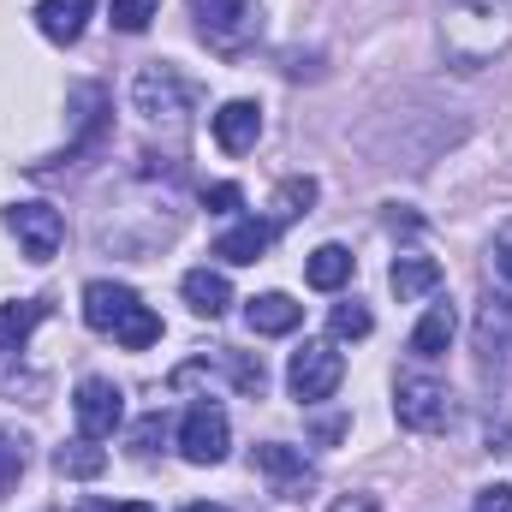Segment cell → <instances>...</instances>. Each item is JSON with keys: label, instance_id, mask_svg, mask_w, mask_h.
I'll use <instances>...</instances> for the list:
<instances>
[{"label": "cell", "instance_id": "1", "mask_svg": "<svg viewBox=\"0 0 512 512\" xmlns=\"http://www.w3.org/2000/svg\"><path fill=\"white\" fill-rule=\"evenodd\" d=\"M441 42H447V60L465 72L501 60L512 48V0H453L441 18Z\"/></svg>", "mask_w": 512, "mask_h": 512}, {"label": "cell", "instance_id": "30", "mask_svg": "<svg viewBox=\"0 0 512 512\" xmlns=\"http://www.w3.org/2000/svg\"><path fill=\"white\" fill-rule=\"evenodd\" d=\"M161 435H167V423H161V417H143V423H137V453H155Z\"/></svg>", "mask_w": 512, "mask_h": 512}, {"label": "cell", "instance_id": "21", "mask_svg": "<svg viewBox=\"0 0 512 512\" xmlns=\"http://www.w3.org/2000/svg\"><path fill=\"white\" fill-rule=\"evenodd\" d=\"M310 203H316V179H286V185H280V197H274V227H286V221L310 215Z\"/></svg>", "mask_w": 512, "mask_h": 512}, {"label": "cell", "instance_id": "8", "mask_svg": "<svg viewBox=\"0 0 512 512\" xmlns=\"http://www.w3.org/2000/svg\"><path fill=\"white\" fill-rule=\"evenodd\" d=\"M227 441H233L227 411H221L215 399H197V405L185 411V423H179V453H185L191 465H221V459H227Z\"/></svg>", "mask_w": 512, "mask_h": 512}, {"label": "cell", "instance_id": "17", "mask_svg": "<svg viewBox=\"0 0 512 512\" xmlns=\"http://www.w3.org/2000/svg\"><path fill=\"white\" fill-rule=\"evenodd\" d=\"M387 286L399 292V304H411V298H423V292L441 286V262H435V256H399V262L387 268Z\"/></svg>", "mask_w": 512, "mask_h": 512}, {"label": "cell", "instance_id": "9", "mask_svg": "<svg viewBox=\"0 0 512 512\" xmlns=\"http://www.w3.org/2000/svg\"><path fill=\"white\" fill-rule=\"evenodd\" d=\"M72 411H78V429H84L90 441H108V435L126 423V393L108 382V376H90V382H78Z\"/></svg>", "mask_w": 512, "mask_h": 512}, {"label": "cell", "instance_id": "7", "mask_svg": "<svg viewBox=\"0 0 512 512\" xmlns=\"http://www.w3.org/2000/svg\"><path fill=\"white\" fill-rule=\"evenodd\" d=\"M393 417L405 429H417V435H435V429L453 423V393L441 382H429V376H399V387H393Z\"/></svg>", "mask_w": 512, "mask_h": 512}, {"label": "cell", "instance_id": "10", "mask_svg": "<svg viewBox=\"0 0 512 512\" xmlns=\"http://www.w3.org/2000/svg\"><path fill=\"white\" fill-rule=\"evenodd\" d=\"M6 227L18 233V245L30 262H48V256L60 251V239H66V221H60V209H48V203H12L6 209Z\"/></svg>", "mask_w": 512, "mask_h": 512}, {"label": "cell", "instance_id": "5", "mask_svg": "<svg viewBox=\"0 0 512 512\" xmlns=\"http://www.w3.org/2000/svg\"><path fill=\"white\" fill-rule=\"evenodd\" d=\"M340 382H346V358H340L334 346H322V340H304V346L292 352V364H286V387H292V399H304V405H322Z\"/></svg>", "mask_w": 512, "mask_h": 512}, {"label": "cell", "instance_id": "16", "mask_svg": "<svg viewBox=\"0 0 512 512\" xmlns=\"http://www.w3.org/2000/svg\"><path fill=\"white\" fill-rule=\"evenodd\" d=\"M245 322H251V334H292L304 322V304H292L286 292H262L245 304Z\"/></svg>", "mask_w": 512, "mask_h": 512}, {"label": "cell", "instance_id": "14", "mask_svg": "<svg viewBox=\"0 0 512 512\" xmlns=\"http://www.w3.org/2000/svg\"><path fill=\"white\" fill-rule=\"evenodd\" d=\"M90 12H96V0H42L36 6V30L48 42H78L84 24H90Z\"/></svg>", "mask_w": 512, "mask_h": 512}, {"label": "cell", "instance_id": "2", "mask_svg": "<svg viewBox=\"0 0 512 512\" xmlns=\"http://www.w3.org/2000/svg\"><path fill=\"white\" fill-rule=\"evenodd\" d=\"M84 322L108 340H120L126 352H149L161 340V316L120 280H90L84 286Z\"/></svg>", "mask_w": 512, "mask_h": 512}, {"label": "cell", "instance_id": "4", "mask_svg": "<svg viewBox=\"0 0 512 512\" xmlns=\"http://www.w3.org/2000/svg\"><path fill=\"white\" fill-rule=\"evenodd\" d=\"M477 364L489 382L512 376V298L507 292H483L477 304Z\"/></svg>", "mask_w": 512, "mask_h": 512}, {"label": "cell", "instance_id": "25", "mask_svg": "<svg viewBox=\"0 0 512 512\" xmlns=\"http://www.w3.org/2000/svg\"><path fill=\"white\" fill-rule=\"evenodd\" d=\"M221 358H227L233 382L245 387V393H262V387H268V370H262V358H245V352H221Z\"/></svg>", "mask_w": 512, "mask_h": 512}, {"label": "cell", "instance_id": "13", "mask_svg": "<svg viewBox=\"0 0 512 512\" xmlns=\"http://www.w3.org/2000/svg\"><path fill=\"white\" fill-rule=\"evenodd\" d=\"M256 137H262V108H256V102H227V108L215 114V143H221L227 155L256 149Z\"/></svg>", "mask_w": 512, "mask_h": 512}, {"label": "cell", "instance_id": "32", "mask_svg": "<svg viewBox=\"0 0 512 512\" xmlns=\"http://www.w3.org/2000/svg\"><path fill=\"white\" fill-rule=\"evenodd\" d=\"M108 512H155L149 501H120V507H108Z\"/></svg>", "mask_w": 512, "mask_h": 512}, {"label": "cell", "instance_id": "22", "mask_svg": "<svg viewBox=\"0 0 512 512\" xmlns=\"http://www.w3.org/2000/svg\"><path fill=\"white\" fill-rule=\"evenodd\" d=\"M328 328H334V340H364V334L376 328V316L352 298V304H334V310H328Z\"/></svg>", "mask_w": 512, "mask_h": 512}, {"label": "cell", "instance_id": "26", "mask_svg": "<svg viewBox=\"0 0 512 512\" xmlns=\"http://www.w3.org/2000/svg\"><path fill=\"white\" fill-rule=\"evenodd\" d=\"M489 268H495L501 286H512V221L495 233V245H489Z\"/></svg>", "mask_w": 512, "mask_h": 512}, {"label": "cell", "instance_id": "23", "mask_svg": "<svg viewBox=\"0 0 512 512\" xmlns=\"http://www.w3.org/2000/svg\"><path fill=\"white\" fill-rule=\"evenodd\" d=\"M108 12H114V30H126V36H137V30H149V18L161 12V0H114Z\"/></svg>", "mask_w": 512, "mask_h": 512}, {"label": "cell", "instance_id": "24", "mask_svg": "<svg viewBox=\"0 0 512 512\" xmlns=\"http://www.w3.org/2000/svg\"><path fill=\"white\" fill-rule=\"evenodd\" d=\"M42 316H48V304H42V298H30V304H12V310H0V334H18V340H24V334L42 322Z\"/></svg>", "mask_w": 512, "mask_h": 512}, {"label": "cell", "instance_id": "27", "mask_svg": "<svg viewBox=\"0 0 512 512\" xmlns=\"http://www.w3.org/2000/svg\"><path fill=\"white\" fill-rule=\"evenodd\" d=\"M239 203H245L239 185H203V209H209V215H233Z\"/></svg>", "mask_w": 512, "mask_h": 512}, {"label": "cell", "instance_id": "31", "mask_svg": "<svg viewBox=\"0 0 512 512\" xmlns=\"http://www.w3.org/2000/svg\"><path fill=\"white\" fill-rule=\"evenodd\" d=\"M328 512H387V507L376 501V495H340Z\"/></svg>", "mask_w": 512, "mask_h": 512}, {"label": "cell", "instance_id": "12", "mask_svg": "<svg viewBox=\"0 0 512 512\" xmlns=\"http://www.w3.org/2000/svg\"><path fill=\"white\" fill-rule=\"evenodd\" d=\"M274 233H280V227H274V221H256V215L251 221H233V227L215 239V256H221V262H262L268 245H274Z\"/></svg>", "mask_w": 512, "mask_h": 512}, {"label": "cell", "instance_id": "15", "mask_svg": "<svg viewBox=\"0 0 512 512\" xmlns=\"http://www.w3.org/2000/svg\"><path fill=\"white\" fill-rule=\"evenodd\" d=\"M185 304L197 310V316H227V304H233V286H227V274L221 268H191L185 274Z\"/></svg>", "mask_w": 512, "mask_h": 512}, {"label": "cell", "instance_id": "29", "mask_svg": "<svg viewBox=\"0 0 512 512\" xmlns=\"http://www.w3.org/2000/svg\"><path fill=\"white\" fill-rule=\"evenodd\" d=\"M471 512H512V483H495V489H483Z\"/></svg>", "mask_w": 512, "mask_h": 512}, {"label": "cell", "instance_id": "19", "mask_svg": "<svg viewBox=\"0 0 512 512\" xmlns=\"http://www.w3.org/2000/svg\"><path fill=\"white\" fill-rule=\"evenodd\" d=\"M352 251L346 245H322V251H310V262H304V280L316 286V292H340L346 280H352Z\"/></svg>", "mask_w": 512, "mask_h": 512}, {"label": "cell", "instance_id": "20", "mask_svg": "<svg viewBox=\"0 0 512 512\" xmlns=\"http://www.w3.org/2000/svg\"><path fill=\"white\" fill-rule=\"evenodd\" d=\"M54 471L84 483V477H102V471H108V453H102L90 435H84V441H66V447H54Z\"/></svg>", "mask_w": 512, "mask_h": 512}, {"label": "cell", "instance_id": "11", "mask_svg": "<svg viewBox=\"0 0 512 512\" xmlns=\"http://www.w3.org/2000/svg\"><path fill=\"white\" fill-rule=\"evenodd\" d=\"M256 471L274 483L280 501H298L304 489H316V465H310L298 447H280V441H262V447H256Z\"/></svg>", "mask_w": 512, "mask_h": 512}, {"label": "cell", "instance_id": "28", "mask_svg": "<svg viewBox=\"0 0 512 512\" xmlns=\"http://www.w3.org/2000/svg\"><path fill=\"white\" fill-rule=\"evenodd\" d=\"M18 471H24V447H18V441H6V435H0V495H6V489H12V483H18Z\"/></svg>", "mask_w": 512, "mask_h": 512}, {"label": "cell", "instance_id": "6", "mask_svg": "<svg viewBox=\"0 0 512 512\" xmlns=\"http://www.w3.org/2000/svg\"><path fill=\"white\" fill-rule=\"evenodd\" d=\"M131 108H137L143 120L185 126V114H191V84H185L173 66H143L137 84H131Z\"/></svg>", "mask_w": 512, "mask_h": 512}, {"label": "cell", "instance_id": "18", "mask_svg": "<svg viewBox=\"0 0 512 512\" xmlns=\"http://www.w3.org/2000/svg\"><path fill=\"white\" fill-rule=\"evenodd\" d=\"M453 328H459L453 304H429V310H423V322L411 328V358H441V352L453 346Z\"/></svg>", "mask_w": 512, "mask_h": 512}, {"label": "cell", "instance_id": "33", "mask_svg": "<svg viewBox=\"0 0 512 512\" xmlns=\"http://www.w3.org/2000/svg\"><path fill=\"white\" fill-rule=\"evenodd\" d=\"M185 512H227V507H203V501H191V507H185Z\"/></svg>", "mask_w": 512, "mask_h": 512}, {"label": "cell", "instance_id": "3", "mask_svg": "<svg viewBox=\"0 0 512 512\" xmlns=\"http://www.w3.org/2000/svg\"><path fill=\"white\" fill-rule=\"evenodd\" d=\"M191 18H197V36L215 54H245L262 36V6L256 0H191Z\"/></svg>", "mask_w": 512, "mask_h": 512}]
</instances>
